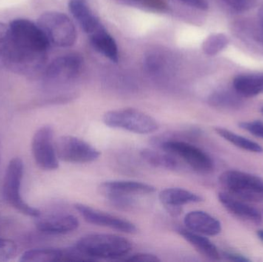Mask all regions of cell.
Wrapping results in <instances>:
<instances>
[{
  "instance_id": "6da1fadb",
  "label": "cell",
  "mask_w": 263,
  "mask_h": 262,
  "mask_svg": "<svg viewBox=\"0 0 263 262\" xmlns=\"http://www.w3.org/2000/svg\"><path fill=\"white\" fill-rule=\"evenodd\" d=\"M50 43L37 23L26 18L9 23L2 60L11 72L29 78L40 76L46 68Z\"/></svg>"
},
{
  "instance_id": "7a4b0ae2",
  "label": "cell",
  "mask_w": 263,
  "mask_h": 262,
  "mask_svg": "<svg viewBox=\"0 0 263 262\" xmlns=\"http://www.w3.org/2000/svg\"><path fill=\"white\" fill-rule=\"evenodd\" d=\"M75 246L92 261L120 259L126 256L133 247L129 240L112 234H91L80 238Z\"/></svg>"
},
{
  "instance_id": "3957f363",
  "label": "cell",
  "mask_w": 263,
  "mask_h": 262,
  "mask_svg": "<svg viewBox=\"0 0 263 262\" xmlns=\"http://www.w3.org/2000/svg\"><path fill=\"white\" fill-rule=\"evenodd\" d=\"M225 192L249 203L263 201V178L239 170H228L219 177Z\"/></svg>"
},
{
  "instance_id": "277c9868",
  "label": "cell",
  "mask_w": 263,
  "mask_h": 262,
  "mask_svg": "<svg viewBox=\"0 0 263 262\" xmlns=\"http://www.w3.org/2000/svg\"><path fill=\"white\" fill-rule=\"evenodd\" d=\"M37 24L50 45L57 47H71L77 41V29L72 20L63 12L49 11L38 18Z\"/></svg>"
},
{
  "instance_id": "5b68a950",
  "label": "cell",
  "mask_w": 263,
  "mask_h": 262,
  "mask_svg": "<svg viewBox=\"0 0 263 262\" xmlns=\"http://www.w3.org/2000/svg\"><path fill=\"white\" fill-rule=\"evenodd\" d=\"M24 175V163L20 158H12L5 174L3 186L4 199L18 212L28 216L36 218L41 214L38 209L29 206L22 195V183Z\"/></svg>"
},
{
  "instance_id": "8992f818",
  "label": "cell",
  "mask_w": 263,
  "mask_h": 262,
  "mask_svg": "<svg viewBox=\"0 0 263 262\" xmlns=\"http://www.w3.org/2000/svg\"><path fill=\"white\" fill-rule=\"evenodd\" d=\"M103 121L109 127L142 135L153 133L159 128L153 117L136 109L109 111L103 115Z\"/></svg>"
},
{
  "instance_id": "52a82bcc",
  "label": "cell",
  "mask_w": 263,
  "mask_h": 262,
  "mask_svg": "<svg viewBox=\"0 0 263 262\" xmlns=\"http://www.w3.org/2000/svg\"><path fill=\"white\" fill-rule=\"evenodd\" d=\"M83 58L78 53L58 57L46 66L41 79L46 88L60 87L73 81L80 74Z\"/></svg>"
},
{
  "instance_id": "ba28073f",
  "label": "cell",
  "mask_w": 263,
  "mask_h": 262,
  "mask_svg": "<svg viewBox=\"0 0 263 262\" xmlns=\"http://www.w3.org/2000/svg\"><path fill=\"white\" fill-rule=\"evenodd\" d=\"M59 160L69 163H92L98 159L100 152L92 145L72 135H63L55 141Z\"/></svg>"
},
{
  "instance_id": "9c48e42d",
  "label": "cell",
  "mask_w": 263,
  "mask_h": 262,
  "mask_svg": "<svg viewBox=\"0 0 263 262\" xmlns=\"http://www.w3.org/2000/svg\"><path fill=\"white\" fill-rule=\"evenodd\" d=\"M162 150L182 158L192 169L201 173H209L214 169L211 157L194 145L179 140H166L160 144Z\"/></svg>"
},
{
  "instance_id": "30bf717a",
  "label": "cell",
  "mask_w": 263,
  "mask_h": 262,
  "mask_svg": "<svg viewBox=\"0 0 263 262\" xmlns=\"http://www.w3.org/2000/svg\"><path fill=\"white\" fill-rule=\"evenodd\" d=\"M34 160L40 169L53 171L59 168V158L55 151L53 129L43 126L34 134L32 140Z\"/></svg>"
},
{
  "instance_id": "8fae6325",
  "label": "cell",
  "mask_w": 263,
  "mask_h": 262,
  "mask_svg": "<svg viewBox=\"0 0 263 262\" xmlns=\"http://www.w3.org/2000/svg\"><path fill=\"white\" fill-rule=\"evenodd\" d=\"M75 209L89 224L109 228L124 233L136 234L137 232L136 226L127 220L80 203L75 205Z\"/></svg>"
},
{
  "instance_id": "7c38bea8",
  "label": "cell",
  "mask_w": 263,
  "mask_h": 262,
  "mask_svg": "<svg viewBox=\"0 0 263 262\" xmlns=\"http://www.w3.org/2000/svg\"><path fill=\"white\" fill-rule=\"evenodd\" d=\"M79 220L74 215L64 213L40 214L35 218L38 230L49 235H63L78 229Z\"/></svg>"
},
{
  "instance_id": "4fadbf2b",
  "label": "cell",
  "mask_w": 263,
  "mask_h": 262,
  "mask_svg": "<svg viewBox=\"0 0 263 262\" xmlns=\"http://www.w3.org/2000/svg\"><path fill=\"white\" fill-rule=\"evenodd\" d=\"M232 32L250 50L263 55V31L259 21L238 20L232 26Z\"/></svg>"
},
{
  "instance_id": "5bb4252c",
  "label": "cell",
  "mask_w": 263,
  "mask_h": 262,
  "mask_svg": "<svg viewBox=\"0 0 263 262\" xmlns=\"http://www.w3.org/2000/svg\"><path fill=\"white\" fill-rule=\"evenodd\" d=\"M159 198L167 212L173 216H178L182 213V206L184 205L199 203L203 200L200 195L179 188L164 189L159 193Z\"/></svg>"
},
{
  "instance_id": "9a60e30c",
  "label": "cell",
  "mask_w": 263,
  "mask_h": 262,
  "mask_svg": "<svg viewBox=\"0 0 263 262\" xmlns=\"http://www.w3.org/2000/svg\"><path fill=\"white\" fill-rule=\"evenodd\" d=\"M218 199L222 206L236 218L256 225L262 221L260 212L247 201L238 199L225 192H219Z\"/></svg>"
},
{
  "instance_id": "2e32d148",
  "label": "cell",
  "mask_w": 263,
  "mask_h": 262,
  "mask_svg": "<svg viewBox=\"0 0 263 262\" xmlns=\"http://www.w3.org/2000/svg\"><path fill=\"white\" fill-rule=\"evenodd\" d=\"M69 9L80 27L89 35L103 26L89 0H69Z\"/></svg>"
},
{
  "instance_id": "e0dca14e",
  "label": "cell",
  "mask_w": 263,
  "mask_h": 262,
  "mask_svg": "<svg viewBox=\"0 0 263 262\" xmlns=\"http://www.w3.org/2000/svg\"><path fill=\"white\" fill-rule=\"evenodd\" d=\"M189 230L205 236H216L222 232V224L217 218L203 211H193L184 218Z\"/></svg>"
},
{
  "instance_id": "ac0fdd59",
  "label": "cell",
  "mask_w": 263,
  "mask_h": 262,
  "mask_svg": "<svg viewBox=\"0 0 263 262\" xmlns=\"http://www.w3.org/2000/svg\"><path fill=\"white\" fill-rule=\"evenodd\" d=\"M100 189L106 197L111 195L133 196L136 195H145L153 193L156 191V188L151 185L126 180L104 182L100 185Z\"/></svg>"
},
{
  "instance_id": "d6986e66",
  "label": "cell",
  "mask_w": 263,
  "mask_h": 262,
  "mask_svg": "<svg viewBox=\"0 0 263 262\" xmlns=\"http://www.w3.org/2000/svg\"><path fill=\"white\" fill-rule=\"evenodd\" d=\"M243 97L234 89L222 87L213 91L209 95L208 104L222 110H237L243 106Z\"/></svg>"
},
{
  "instance_id": "ffe728a7",
  "label": "cell",
  "mask_w": 263,
  "mask_h": 262,
  "mask_svg": "<svg viewBox=\"0 0 263 262\" xmlns=\"http://www.w3.org/2000/svg\"><path fill=\"white\" fill-rule=\"evenodd\" d=\"M177 232L201 255L213 261L220 260L221 255L216 246L205 237V235L196 233L187 229L179 228Z\"/></svg>"
},
{
  "instance_id": "44dd1931",
  "label": "cell",
  "mask_w": 263,
  "mask_h": 262,
  "mask_svg": "<svg viewBox=\"0 0 263 262\" xmlns=\"http://www.w3.org/2000/svg\"><path fill=\"white\" fill-rule=\"evenodd\" d=\"M90 43L94 49L114 63L119 61L118 47L114 37L102 26L89 35Z\"/></svg>"
},
{
  "instance_id": "7402d4cb",
  "label": "cell",
  "mask_w": 263,
  "mask_h": 262,
  "mask_svg": "<svg viewBox=\"0 0 263 262\" xmlns=\"http://www.w3.org/2000/svg\"><path fill=\"white\" fill-rule=\"evenodd\" d=\"M233 87L243 98L263 94V73L241 74L235 77Z\"/></svg>"
},
{
  "instance_id": "603a6c76",
  "label": "cell",
  "mask_w": 263,
  "mask_h": 262,
  "mask_svg": "<svg viewBox=\"0 0 263 262\" xmlns=\"http://www.w3.org/2000/svg\"><path fill=\"white\" fill-rule=\"evenodd\" d=\"M215 132L221 138H224L226 141L229 142L233 146L242 149V150L256 154H260L263 152V148L259 143H256L250 138H246L242 135H238L236 132H232L225 128H215Z\"/></svg>"
},
{
  "instance_id": "cb8c5ba5",
  "label": "cell",
  "mask_w": 263,
  "mask_h": 262,
  "mask_svg": "<svg viewBox=\"0 0 263 262\" xmlns=\"http://www.w3.org/2000/svg\"><path fill=\"white\" fill-rule=\"evenodd\" d=\"M141 157L148 165L153 167L165 169L167 170H174L177 169L178 163L173 155L168 152H159L149 149H144L141 151Z\"/></svg>"
},
{
  "instance_id": "d4e9b609",
  "label": "cell",
  "mask_w": 263,
  "mask_h": 262,
  "mask_svg": "<svg viewBox=\"0 0 263 262\" xmlns=\"http://www.w3.org/2000/svg\"><path fill=\"white\" fill-rule=\"evenodd\" d=\"M63 250L55 249H31L23 252L20 257L22 262L62 261Z\"/></svg>"
},
{
  "instance_id": "484cf974",
  "label": "cell",
  "mask_w": 263,
  "mask_h": 262,
  "mask_svg": "<svg viewBox=\"0 0 263 262\" xmlns=\"http://www.w3.org/2000/svg\"><path fill=\"white\" fill-rule=\"evenodd\" d=\"M229 43L230 40L225 34L221 32L212 33L202 43V51L205 55L213 56L226 49Z\"/></svg>"
},
{
  "instance_id": "4316f807",
  "label": "cell",
  "mask_w": 263,
  "mask_h": 262,
  "mask_svg": "<svg viewBox=\"0 0 263 262\" xmlns=\"http://www.w3.org/2000/svg\"><path fill=\"white\" fill-rule=\"evenodd\" d=\"M16 245L9 239L0 238V262L8 261L16 255Z\"/></svg>"
},
{
  "instance_id": "83f0119b",
  "label": "cell",
  "mask_w": 263,
  "mask_h": 262,
  "mask_svg": "<svg viewBox=\"0 0 263 262\" xmlns=\"http://www.w3.org/2000/svg\"><path fill=\"white\" fill-rule=\"evenodd\" d=\"M240 129L250 132L251 135L263 139V122L260 120L242 122L239 123Z\"/></svg>"
},
{
  "instance_id": "f1b7e54d",
  "label": "cell",
  "mask_w": 263,
  "mask_h": 262,
  "mask_svg": "<svg viewBox=\"0 0 263 262\" xmlns=\"http://www.w3.org/2000/svg\"><path fill=\"white\" fill-rule=\"evenodd\" d=\"M107 198L112 206L120 209L127 210V209H131L134 205V200L131 198V196L111 195V196H107Z\"/></svg>"
},
{
  "instance_id": "f546056e",
  "label": "cell",
  "mask_w": 263,
  "mask_h": 262,
  "mask_svg": "<svg viewBox=\"0 0 263 262\" xmlns=\"http://www.w3.org/2000/svg\"><path fill=\"white\" fill-rule=\"evenodd\" d=\"M125 3L133 6H141L148 9H162L164 7L163 0H124Z\"/></svg>"
},
{
  "instance_id": "4dcf8cb0",
  "label": "cell",
  "mask_w": 263,
  "mask_h": 262,
  "mask_svg": "<svg viewBox=\"0 0 263 262\" xmlns=\"http://www.w3.org/2000/svg\"><path fill=\"white\" fill-rule=\"evenodd\" d=\"M126 261L136 262H159L160 259L156 255L147 253H138L125 258Z\"/></svg>"
},
{
  "instance_id": "1f68e13d",
  "label": "cell",
  "mask_w": 263,
  "mask_h": 262,
  "mask_svg": "<svg viewBox=\"0 0 263 262\" xmlns=\"http://www.w3.org/2000/svg\"><path fill=\"white\" fill-rule=\"evenodd\" d=\"M8 33H9V25H6L0 22V59H2L3 52L6 49Z\"/></svg>"
},
{
  "instance_id": "d6a6232c",
  "label": "cell",
  "mask_w": 263,
  "mask_h": 262,
  "mask_svg": "<svg viewBox=\"0 0 263 262\" xmlns=\"http://www.w3.org/2000/svg\"><path fill=\"white\" fill-rule=\"evenodd\" d=\"M227 6L236 11L246 10L250 6V0H222Z\"/></svg>"
},
{
  "instance_id": "836d02e7",
  "label": "cell",
  "mask_w": 263,
  "mask_h": 262,
  "mask_svg": "<svg viewBox=\"0 0 263 262\" xmlns=\"http://www.w3.org/2000/svg\"><path fill=\"white\" fill-rule=\"evenodd\" d=\"M222 256L230 261H236V262H249L250 261V258L246 257L245 255H242V254L238 253L236 252H230V251H227L222 253Z\"/></svg>"
},
{
  "instance_id": "e575fe53",
  "label": "cell",
  "mask_w": 263,
  "mask_h": 262,
  "mask_svg": "<svg viewBox=\"0 0 263 262\" xmlns=\"http://www.w3.org/2000/svg\"><path fill=\"white\" fill-rule=\"evenodd\" d=\"M179 1L186 6L199 9V10H206L209 8V4L206 0H179Z\"/></svg>"
},
{
  "instance_id": "d590c367",
  "label": "cell",
  "mask_w": 263,
  "mask_h": 262,
  "mask_svg": "<svg viewBox=\"0 0 263 262\" xmlns=\"http://www.w3.org/2000/svg\"><path fill=\"white\" fill-rule=\"evenodd\" d=\"M258 21H259L263 31V3L259 7V12H258Z\"/></svg>"
},
{
  "instance_id": "8d00e7d4",
  "label": "cell",
  "mask_w": 263,
  "mask_h": 262,
  "mask_svg": "<svg viewBox=\"0 0 263 262\" xmlns=\"http://www.w3.org/2000/svg\"><path fill=\"white\" fill-rule=\"evenodd\" d=\"M257 236L263 243V230H259L257 232Z\"/></svg>"
},
{
  "instance_id": "74e56055",
  "label": "cell",
  "mask_w": 263,
  "mask_h": 262,
  "mask_svg": "<svg viewBox=\"0 0 263 262\" xmlns=\"http://www.w3.org/2000/svg\"><path fill=\"white\" fill-rule=\"evenodd\" d=\"M0 163H1V142H0Z\"/></svg>"
},
{
  "instance_id": "f35d334b",
  "label": "cell",
  "mask_w": 263,
  "mask_h": 262,
  "mask_svg": "<svg viewBox=\"0 0 263 262\" xmlns=\"http://www.w3.org/2000/svg\"><path fill=\"white\" fill-rule=\"evenodd\" d=\"M260 111H261V112H262V114L263 115V106H262V107H261Z\"/></svg>"
}]
</instances>
